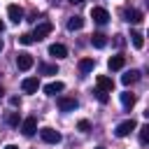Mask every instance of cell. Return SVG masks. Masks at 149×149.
Here are the masks:
<instances>
[{"instance_id": "obj_1", "label": "cell", "mask_w": 149, "mask_h": 149, "mask_svg": "<svg viewBox=\"0 0 149 149\" xmlns=\"http://www.w3.org/2000/svg\"><path fill=\"white\" fill-rule=\"evenodd\" d=\"M135 128H137V121H135V119H126V121H121V123L116 126L114 135H116V137H126V135H130Z\"/></svg>"}, {"instance_id": "obj_2", "label": "cell", "mask_w": 149, "mask_h": 149, "mask_svg": "<svg viewBox=\"0 0 149 149\" xmlns=\"http://www.w3.org/2000/svg\"><path fill=\"white\" fill-rule=\"evenodd\" d=\"M51 30H54V26H51L49 21H42V23H37V26H35V30H33V40H35V42H40V40H44Z\"/></svg>"}, {"instance_id": "obj_3", "label": "cell", "mask_w": 149, "mask_h": 149, "mask_svg": "<svg viewBox=\"0 0 149 149\" xmlns=\"http://www.w3.org/2000/svg\"><path fill=\"white\" fill-rule=\"evenodd\" d=\"M79 107L77 98H70V95H58V109L61 112H74Z\"/></svg>"}, {"instance_id": "obj_4", "label": "cell", "mask_w": 149, "mask_h": 149, "mask_svg": "<svg viewBox=\"0 0 149 149\" xmlns=\"http://www.w3.org/2000/svg\"><path fill=\"white\" fill-rule=\"evenodd\" d=\"M35 130H37V116H26L21 121V133L26 137H30V135H35Z\"/></svg>"}, {"instance_id": "obj_5", "label": "cell", "mask_w": 149, "mask_h": 149, "mask_svg": "<svg viewBox=\"0 0 149 149\" xmlns=\"http://www.w3.org/2000/svg\"><path fill=\"white\" fill-rule=\"evenodd\" d=\"M40 137L47 142V144H58L63 137H61V133L58 130H54V128H42L40 130Z\"/></svg>"}, {"instance_id": "obj_6", "label": "cell", "mask_w": 149, "mask_h": 149, "mask_svg": "<svg viewBox=\"0 0 149 149\" xmlns=\"http://www.w3.org/2000/svg\"><path fill=\"white\" fill-rule=\"evenodd\" d=\"M33 65H35V58H33L28 51H23V54H19V56H16V68H19V70H23V72H26V70H30Z\"/></svg>"}, {"instance_id": "obj_7", "label": "cell", "mask_w": 149, "mask_h": 149, "mask_svg": "<svg viewBox=\"0 0 149 149\" xmlns=\"http://www.w3.org/2000/svg\"><path fill=\"white\" fill-rule=\"evenodd\" d=\"M91 19H93L95 23H107V21H109V12H107L105 7H93V9H91Z\"/></svg>"}, {"instance_id": "obj_8", "label": "cell", "mask_w": 149, "mask_h": 149, "mask_svg": "<svg viewBox=\"0 0 149 149\" xmlns=\"http://www.w3.org/2000/svg\"><path fill=\"white\" fill-rule=\"evenodd\" d=\"M21 88H23V93H37L40 79H37V77H26V79L21 81Z\"/></svg>"}, {"instance_id": "obj_9", "label": "cell", "mask_w": 149, "mask_h": 149, "mask_svg": "<svg viewBox=\"0 0 149 149\" xmlns=\"http://www.w3.org/2000/svg\"><path fill=\"white\" fill-rule=\"evenodd\" d=\"M7 16H9L12 23H19V21H23V9L19 5H9L7 7Z\"/></svg>"}, {"instance_id": "obj_10", "label": "cell", "mask_w": 149, "mask_h": 149, "mask_svg": "<svg viewBox=\"0 0 149 149\" xmlns=\"http://www.w3.org/2000/svg\"><path fill=\"white\" fill-rule=\"evenodd\" d=\"M95 84H98V88H100V91H105V93H109V91L114 88V81H112V79H109L107 74H98Z\"/></svg>"}, {"instance_id": "obj_11", "label": "cell", "mask_w": 149, "mask_h": 149, "mask_svg": "<svg viewBox=\"0 0 149 149\" xmlns=\"http://www.w3.org/2000/svg\"><path fill=\"white\" fill-rule=\"evenodd\" d=\"M49 56H54V58H65V56H68V47L56 42V44L49 47Z\"/></svg>"}, {"instance_id": "obj_12", "label": "cell", "mask_w": 149, "mask_h": 149, "mask_svg": "<svg viewBox=\"0 0 149 149\" xmlns=\"http://www.w3.org/2000/svg\"><path fill=\"white\" fill-rule=\"evenodd\" d=\"M135 81H140V70H128V72L121 77V84H123V86H130V84H135Z\"/></svg>"}, {"instance_id": "obj_13", "label": "cell", "mask_w": 149, "mask_h": 149, "mask_svg": "<svg viewBox=\"0 0 149 149\" xmlns=\"http://www.w3.org/2000/svg\"><path fill=\"white\" fill-rule=\"evenodd\" d=\"M123 16H126V21H128V23H140L144 14H142L140 9H126V12H123Z\"/></svg>"}, {"instance_id": "obj_14", "label": "cell", "mask_w": 149, "mask_h": 149, "mask_svg": "<svg viewBox=\"0 0 149 149\" xmlns=\"http://www.w3.org/2000/svg\"><path fill=\"white\" fill-rule=\"evenodd\" d=\"M63 88H65V84H63V81H51V84H47V86H44V93H47V95H56V93H61Z\"/></svg>"}, {"instance_id": "obj_15", "label": "cell", "mask_w": 149, "mask_h": 149, "mask_svg": "<svg viewBox=\"0 0 149 149\" xmlns=\"http://www.w3.org/2000/svg\"><path fill=\"white\" fill-rule=\"evenodd\" d=\"M123 65H126V58H123V56H112V58L107 61V68H109V70H121Z\"/></svg>"}, {"instance_id": "obj_16", "label": "cell", "mask_w": 149, "mask_h": 149, "mask_svg": "<svg viewBox=\"0 0 149 149\" xmlns=\"http://www.w3.org/2000/svg\"><path fill=\"white\" fill-rule=\"evenodd\" d=\"M84 28V19L81 16H70L68 19V30H81Z\"/></svg>"}, {"instance_id": "obj_17", "label": "cell", "mask_w": 149, "mask_h": 149, "mask_svg": "<svg viewBox=\"0 0 149 149\" xmlns=\"http://www.w3.org/2000/svg\"><path fill=\"white\" fill-rule=\"evenodd\" d=\"M91 44H93L95 49H102V47L107 44V37H105L102 33H93V35H91Z\"/></svg>"}, {"instance_id": "obj_18", "label": "cell", "mask_w": 149, "mask_h": 149, "mask_svg": "<svg viewBox=\"0 0 149 149\" xmlns=\"http://www.w3.org/2000/svg\"><path fill=\"white\" fill-rule=\"evenodd\" d=\"M135 100H137V98H135V93H130V91L121 93V105H123L126 109H130V107L135 105Z\"/></svg>"}, {"instance_id": "obj_19", "label": "cell", "mask_w": 149, "mask_h": 149, "mask_svg": "<svg viewBox=\"0 0 149 149\" xmlns=\"http://www.w3.org/2000/svg\"><path fill=\"white\" fill-rule=\"evenodd\" d=\"M93 68H95V61H93V58H81V61H79V72L86 74V72H91Z\"/></svg>"}, {"instance_id": "obj_20", "label": "cell", "mask_w": 149, "mask_h": 149, "mask_svg": "<svg viewBox=\"0 0 149 149\" xmlns=\"http://www.w3.org/2000/svg\"><path fill=\"white\" fill-rule=\"evenodd\" d=\"M130 42H133L135 49H142V47H144V37H142V33L133 30V33H130Z\"/></svg>"}, {"instance_id": "obj_21", "label": "cell", "mask_w": 149, "mask_h": 149, "mask_svg": "<svg viewBox=\"0 0 149 149\" xmlns=\"http://www.w3.org/2000/svg\"><path fill=\"white\" fill-rule=\"evenodd\" d=\"M5 121H7V126H19V123H21V114H19V112H7Z\"/></svg>"}, {"instance_id": "obj_22", "label": "cell", "mask_w": 149, "mask_h": 149, "mask_svg": "<svg viewBox=\"0 0 149 149\" xmlns=\"http://www.w3.org/2000/svg\"><path fill=\"white\" fill-rule=\"evenodd\" d=\"M93 93H95L98 102H102V105H107V102H109V93H105V91H100V88H95Z\"/></svg>"}, {"instance_id": "obj_23", "label": "cell", "mask_w": 149, "mask_h": 149, "mask_svg": "<svg viewBox=\"0 0 149 149\" xmlns=\"http://www.w3.org/2000/svg\"><path fill=\"white\" fill-rule=\"evenodd\" d=\"M40 70H42V74H58V65H47L44 63Z\"/></svg>"}, {"instance_id": "obj_24", "label": "cell", "mask_w": 149, "mask_h": 149, "mask_svg": "<svg viewBox=\"0 0 149 149\" xmlns=\"http://www.w3.org/2000/svg\"><path fill=\"white\" fill-rule=\"evenodd\" d=\"M140 142H142V144L149 142V126H142V128H140Z\"/></svg>"}, {"instance_id": "obj_25", "label": "cell", "mask_w": 149, "mask_h": 149, "mask_svg": "<svg viewBox=\"0 0 149 149\" xmlns=\"http://www.w3.org/2000/svg\"><path fill=\"white\" fill-rule=\"evenodd\" d=\"M19 42H21V44H33L35 40H33V35H30V33H23V35L19 37Z\"/></svg>"}, {"instance_id": "obj_26", "label": "cell", "mask_w": 149, "mask_h": 149, "mask_svg": "<svg viewBox=\"0 0 149 149\" xmlns=\"http://www.w3.org/2000/svg\"><path fill=\"white\" fill-rule=\"evenodd\" d=\"M77 128H79V130H81V133H88V130H91V123H88V121H86V119H81V121H79V123H77Z\"/></svg>"}, {"instance_id": "obj_27", "label": "cell", "mask_w": 149, "mask_h": 149, "mask_svg": "<svg viewBox=\"0 0 149 149\" xmlns=\"http://www.w3.org/2000/svg\"><path fill=\"white\" fill-rule=\"evenodd\" d=\"M9 105H12V107H19V105H21V100L14 95V98H9Z\"/></svg>"}, {"instance_id": "obj_28", "label": "cell", "mask_w": 149, "mask_h": 149, "mask_svg": "<svg viewBox=\"0 0 149 149\" xmlns=\"http://www.w3.org/2000/svg\"><path fill=\"white\" fill-rule=\"evenodd\" d=\"M5 149H19V147H16V144H7Z\"/></svg>"}, {"instance_id": "obj_29", "label": "cell", "mask_w": 149, "mask_h": 149, "mask_svg": "<svg viewBox=\"0 0 149 149\" xmlns=\"http://www.w3.org/2000/svg\"><path fill=\"white\" fill-rule=\"evenodd\" d=\"M70 2H72V5H81L84 0H70Z\"/></svg>"}, {"instance_id": "obj_30", "label": "cell", "mask_w": 149, "mask_h": 149, "mask_svg": "<svg viewBox=\"0 0 149 149\" xmlns=\"http://www.w3.org/2000/svg\"><path fill=\"white\" fill-rule=\"evenodd\" d=\"M2 30H5V21H0V33H2Z\"/></svg>"}, {"instance_id": "obj_31", "label": "cell", "mask_w": 149, "mask_h": 149, "mask_svg": "<svg viewBox=\"0 0 149 149\" xmlns=\"http://www.w3.org/2000/svg\"><path fill=\"white\" fill-rule=\"evenodd\" d=\"M2 93H5V88H2V86H0V98H2Z\"/></svg>"}, {"instance_id": "obj_32", "label": "cell", "mask_w": 149, "mask_h": 149, "mask_svg": "<svg viewBox=\"0 0 149 149\" xmlns=\"http://www.w3.org/2000/svg\"><path fill=\"white\" fill-rule=\"evenodd\" d=\"M0 51H2V40H0Z\"/></svg>"}]
</instances>
